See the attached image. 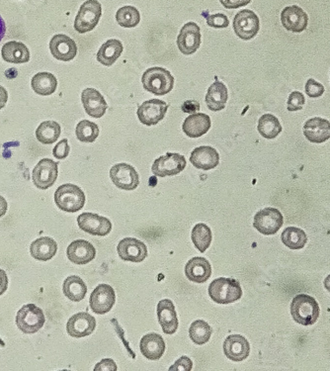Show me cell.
Listing matches in <instances>:
<instances>
[{
  "mask_svg": "<svg viewBox=\"0 0 330 371\" xmlns=\"http://www.w3.org/2000/svg\"><path fill=\"white\" fill-rule=\"evenodd\" d=\"M320 305L313 296L299 294L294 297L291 304V314L296 323L303 326H312L320 317Z\"/></svg>",
  "mask_w": 330,
  "mask_h": 371,
  "instance_id": "cell-1",
  "label": "cell"
},
{
  "mask_svg": "<svg viewBox=\"0 0 330 371\" xmlns=\"http://www.w3.org/2000/svg\"><path fill=\"white\" fill-rule=\"evenodd\" d=\"M209 295L218 304L235 303L242 297V286L236 279L220 277L210 285Z\"/></svg>",
  "mask_w": 330,
  "mask_h": 371,
  "instance_id": "cell-2",
  "label": "cell"
},
{
  "mask_svg": "<svg viewBox=\"0 0 330 371\" xmlns=\"http://www.w3.org/2000/svg\"><path fill=\"white\" fill-rule=\"evenodd\" d=\"M142 84L149 93L162 96L173 91L174 77L167 69L155 67L144 71L142 77Z\"/></svg>",
  "mask_w": 330,
  "mask_h": 371,
  "instance_id": "cell-3",
  "label": "cell"
},
{
  "mask_svg": "<svg viewBox=\"0 0 330 371\" xmlns=\"http://www.w3.org/2000/svg\"><path fill=\"white\" fill-rule=\"evenodd\" d=\"M86 194L77 185L66 183L55 192V205L68 213L79 212L86 205Z\"/></svg>",
  "mask_w": 330,
  "mask_h": 371,
  "instance_id": "cell-4",
  "label": "cell"
},
{
  "mask_svg": "<svg viewBox=\"0 0 330 371\" xmlns=\"http://www.w3.org/2000/svg\"><path fill=\"white\" fill-rule=\"evenodd\" d=\"M102 16V5L97 0H86L80 6L75 20V29L79 34L90 32L99 23Z\"/></svg>",
  "mask_w": 330,
  "mask_h": 371,
  "instance_id": "cell-5",
  "label": "cell"
},
{
  "mask_svg": "<svg viewBox=\"0 0 330 371\" xmlns=\"http://www.w3.org/2000/svg\"><path fill=\"white\" fill-rule=\"evenodd\" d=\"M46 323L43 310L35 304H27L18 311L16 325L24 334H35Z\"/></svg>",
  "mask_w": 330,
  "mask_h": 371,
  "instance_id": "cell-6",
  "label": "cell"
},
{
  "mask_svg": "<svg viewBox=\"0 0 330 371\" xmlns=\"http://www.w3.org/2000/svg\"><path fill=\"white\" fill-rule=\"evenodd\" d=\"M284 224V217L276 208L267 207L254 216L253 227L265 236L275 235Z\"/></svg>",
  "mask_w": 330,
  "mask_h": 371,
  "instance_id": "cell-7",
  "label": "cell"
},
{
  "mask_svg": "<svg viewBox=\"0 0 330 371\" xmlns=\"http://www.w3.org/2000/svg\"><path fill=\"white\" fill-rule=\"evenodd\" d=\"M233 30L236 36L244 41L253 39L260 30L259 18L249 9L240 11L233 19Z\"/></svg>",
  "mask_w": 330,
  "mask_h": 371,
  "instance_id": "cell-8",
  "label": "cell"
},
{
  "mask_svg": "<svg viewBox=\"0 0 330 371\" xmlns=\"http://www.w3.org/2000/svg\"><path fill=\"white\" fill-rule=\"evenodd\" d=\"M186 167V158L184 156L176 153H167L160 156L153 163L151 171L158 178L177 176Z\"/></svg>",
  "mask_w": 330,
  "mask_h": 371,
  "instance_id": "cell-9",
  "label": "cell"
},
{
  "mask_svg": "<svg viewBox=\"0 0 330 371\" xmlns=\"http://www.w3.org/2000/svg\"><path fill=\"white\" fill-rule=\"evenodd\" d=\"M58 173V163L51 158H43L33 169V182L39 189H50L57 182Z\"/></svg>",
  "mask_w": 330,
  "mask_h": 371,
  "instance_id": "cell-10",
  "label": "cell"
},
{
  "mask_svg": "<svg viewBox=\"0 0 330 371\" xmlns=\"http://www.w3.org/2000/svg\"><path fill=\"white\" fill-rule=\"evenodd\" d=\"M110 178L118 189L123 190H134L140 184L139 173L135 167L128 164H117L110 169Z\"/></svg>",
  "mask_w": 330,
  "mask_h": 371,
  "instance_id": "cell-11",
  "label": "cell"
},
{
  "mask_svg": "<svg viewBox=\"0 0 330 371\" xmlns=\"http://www.w3.org/2000/svg\"><path fill=\"white\" fill-rule=\"evenodd\" d=\"M80 230L92 236L105 237L112 231V223L106 217L94 213H82L77 218Z\"/></svg>",
  "mask_w": 330,
  "mask_h": 371,
  "instance_id": "cell-12",
  "label": "cell"
},
{
  "mask_svg": "<svg viewBox=\"0 0 330 371\" xmlns=\"http://www.w3.org/2000/svg\"><path fill=\"white\" fill-rule=\"evenodd\" d=\"M167 109H168V105L165 104L164 100H147L140 105L138 109V117L142 124L153 126L164 120Z\"/></svg>",
  "mask_w": 330,
  "mask_h": 371,
  "instance_id": "cell-13",
  "label": "cell"
},
{
  "mask_svg": "<svg viewBox=\"0 0 330 371\" xmlns=\"http://www.w3.org/2000/svg\"><path fill=\"white\" fill-rule=\"evenodd\" d=\"M201 45L200 27L195 22H188L182 27L177 37V46L183 55H193Z\"/></svg>",
  "mask_w": 330,
  "mask_h": 371,
  "instance_id": "cell-14",
  "label": "cell"
},
{
  "mask_svg": "<svg viewBox=\"0 0 330 371\" xmlns=\"http://www.w3.org/2000/svg\"><path fill=\"white\" fill-rule=\"evenodd\" d=\"M116 302V294L112 286L99 285L90 295V308L95 314L104 315L110 312Z\"/></svg>",
  "mask_w": 330,
  "mask_h": 371,
  "instance_id": "cell-15",
  "label": "cell"
},
{
  "mask_svg": "<svg viewBox=\"0 0 330 371\" xmlns=\"http://www.w3.org/2000/svg\"><path fill=\"white\" fill-rule=\"evenodd\" d=\"M120 259L131 263H142L148 256V248L142 241L135 238H125L118 243Z\"/></svg>",
  "mask_w": 330,
  "mask_h": 371,
  "instance_id": "cell-16",
  "label": "cell"
},
{
  "mask_svg": "<svg viewBox=\"0 0 330 371\" xmlns=\"http://www.w3.org/2000/svg\"><path fill=\"white\" fill-rule=\"evenodd\" d=\"M51 53L58 61L71 62L77 57V45L68 36L55 35L50 42Z\"/></svg>",
  "mask_w": 330,
  "mask_h": 371,
  "instance_id": "cell-17",
  "label": "cell"
},
{
  "mask_svg": "<svg viewBox=\"0 0 330 371\" xmlns=\"http://www.w3.org/2000/svg\"><path fill=\"white\" fill-rule=\"evenodd\" d=\"M282 25L288 31L302 33L307 29L309 16L300 6H287L281 12Z\"/></svg>",
  "mask_w": 330,
  "mask_h": 371,
  "instance_id": "cell-18",
  "label": "cell"
},
{
  "mask_svg": "<svg viewBox=\"0 0 330 371\" xmlns=\"http://www.w3.org/2000/svg\"><path fill=\"white\" fill-rule=\"evenodd\" d=\"M96 320L87 312H80L73 315L66 324L68 334L73 337H84L94 332Z\"/></svg>",
  "mask_w": 330,
  "mask_h": 371,
  "instance_id": "cell-19",
  "label": "cell"
},
{
  "mask_svg": "<svg viewBox=\"0 0 330 371\" xmlns=\"http://www.w3.org/2000/svg\"><path fill=\"white\" fill-rule=\"evenodd\" d=\"M224 352L231 361H244L251 354V345L242 335H231L224 343Z\"/></svg>",
  "mask_w": 330,
  "mask_h": 371,
  "instance_id": "cell-20",
  "label": "cell"
},
{
  "mask_svg": "<svg viewBox=\"0 0 330 371\" xmlns=\"http://www.w3.org/2000/svg\"><path fill=\"white\" fill-rule=\"evenodd\" d=\"M81 101L86 112L90 117L101 118L106 113L108 104L103 95L94 88H86L81 93Z\"/></svg>",
  "mask_w": 330,
  "mask_h": 371,
  "instance_id": "cell-21",
  "label": "cell"
},
{
  "mask_svg": "<svg viewBox=\"0 0 330 371\" xmlns=\"http://www.w3.org/2000/svg\"><path fill=\"white\" fill-rule=\"evenodd\" d=\"M190 163L196 169L210 171L220 164V155L213 147H198L191 153Z\"/></svg>",
  "mask_w": 330,
  "mask_h": 371,
  "instance_id": "cell-22",
  "label": "cell"
},
{
  "mask_svg": "<svg viewBox=\"0 0 330 371\" xmlns=\"http://www.w3.org/2000/svg\"><path fill=\"white\" fill-rule=\"evenodd\" d=\"M304 135L314 144H322L330 139V122L320 117L307 120L304 125Z\"/></svg>",
  "mask_w": 330,
  "mask_h": 371,
  "instance_id": "cell-23",
  "label": "cell"
},
{
  "mask_svg": "<svg viewBox=\"0 0 330 371\" xmlns=\"http://www.w3.org/2000/svg\"><path fill=\"white\" fill-rule=\"evenodd\" d=\"M157 318L162 331L166 335H173L177 331L179 322L173 301L164 299L157 304Z\"/></svg>",
  "mask_w": 330,
  "mask_h": 371,
  "instance_id": "cell-24",
  "label": "cell"
},
{
  "mask_svg": "<svg viewBox=\"0 0 330 371\" xmlns=\"http://www.w3.org/2000/svg\"><path fill=\"white\" fill-rule=\"evenodd\" d=\"M212 121L210 116L204 113H195L189 115L182 125L185 135L189 138H200L208 133L211 129Z\"/></svg>",
  "mask_w": 330,
  "mask_h": 371,
  "instance_id": "cell-25",
  "label": "cell"
},
{
  "mask_svg": "<svg viewBox=\"0 0 330 371\" xmlns=\"http://www.w3.org/2000/svg\"><path fill=\"white\" fill-rule=\"evenodd\" d=\"M66 254L71 263L75 265H86L95 259L96 250L92 243L86 240H77L68 246Z\"/></svg>",
  "mask_w": 330,
  "mask_h": 371,
  "instance_id": "cell-26",
  "label": "cell"
},
{
  "mask_svg": "<svg viewBox=\"0 0 330 371\" xmlns=\"http://www.w3.org/2000/svg\"><path fill=\"white\" fill-rule=\"evenodd\" d=\"M185 274L192 283H205L212 276V265L208 259L196 256L185 265Z\"/></svg>",
  "mask_w": 330,
  "mask_h": 371,
  "instance_id": "cell-27",
  "label": "cell"
},
{
  "mask_svg": "<svg viewBox=\"0 0 330 371\" xmlns=\"http://www.w3.org/2000/svg\"><path fill=\"white\" fill-rule=\"evenodd\" d=\"M165 348L164 337L157 333H151L140 339V352L149 361H158L164 355Z\"/></svg>",
  "mask_w": 330,
  "mask_h": 371,
  "instance_id": "cell-28",
  "label": "cell"
},
{
  "mask_svg": "<svg viewBox=\"0 0 330 371\" xmlns=\"http://www.w3.org/2000/svg\"><path fill=\"white\" fill-rule=\"evenodd\" d=\"M227 99H229V89L225 86L224 82H220L218 77H215V82L209 87L205 97L207 106L210 110L218 112L226 107Z\"/></svg>",
  "mask_w": 330,
  "mask_h": 371,
  "instance_id": "cell-29",
  "label": "cell"
},
{
  "mask_svg": "<svg viewBox=\"0 0 330 371\" xmlns=\"http://www.w3.org/2000/svg\"><path fill=\"white\" fill-rule=\"evenodd\" d=\"M2 59L11 64H26L30 61V51L21 42L11 41L1 49Z\"/></svg>",
  "mask_w": 330,
  "mask_h": 371,
  "instance_id": "cell-30",
  "label": "cell"
},
{
  "mask_svg": "<svg viewBox=\"0 0 330 371\" xmlns=\"http://www.w3.org/2000/svg\"><path fill=\"white\" fill-rule=\"evenodd\" d=\"M58 252V243L52 238L42 237L37 239L31 245V256L40 261H48L55 256Z\"/></svg>",
  "mask_w": 330,
  "mask_h": 371,
  "instance_id": "cell-31",
  "label": "cell"
},
{
  "mask_svg": "<svg viewBox=\"0 0 330 371\" xmlns=\"http://www.w3.org/2000/svg\"><path fill=\"white\" fill-rule=\"evenodd\" d=\"M124 47L121 41L117 39H110L105 42L97 53V61L105 67H111L115 64L122 55Z\"/></svg>",
  "mask_w": 330,
  "mask_h": 371,
  "instance_id": "cell-32",
  "label": "cell"
},
{
  "mask_svg": "<svg viewBox=\"0 0 330 371\" xmlns=\"http://www.w3.org/2000/svg\"><path fill=\"white\" fill-rule=\"evenodd\" d=\"M31 86L37 95H52L57 91V77L50 73H37L31 80Z\"/></svg>",
  "mask_w": 330,
  "mask_h": 371,
  "instance_id": "cell-33",
  "label": "cell"
},
{
  "mask_svg": "<svg viewBox=\"0 0 330 371\" xmlns=\"http://www.w3.org/2000/svg\"><path fill=\"white\" fill-rule=\"evenodd\" d=\"M64 294L73 302H79L86 298L87 287L84 281L77 276H71L64 280L62 285Z\"/></svg>",
  "mask_w": 330,
  "mask_h": 371,
  "instance_id": "cell-34",
  "label": "cell"
},
{
  "mask_svg": "<svg viewBox=\"0 0 330 371\" xmlns=\"http://www.w3.org/2000/svg\"><path fill=\"white\" fill-rule=\"evenodd\" d=\"M62 133V127L55 121H45L41 123L36 130V137L44 145H51L57 142Z\"/></svg>",
  "mask_w": 330,
  "mask_h": 371,
  "instance_id": "cell-35",
  "label": "cell"
},
{
  "mask_svg": "<svg viewBox=\"0 0 330 371\" xmlns=\"http://www.w3.org/2000/svg\"><path fill=\"white\" fill-rule=\"evenodd\" d=\"M281 240L289 249L301 250L307 245V236L300 228L288 227L281 235Z\"/></svg>",
  "mask_w": 330,
  "mask_h": 371,
  "instance_id": "cell-36",
  "label": "cell"
},
{
  "mask_svg": "<svg viewBox=\"0 0 330 371\" xmlns=\"http://www.w3.org/2000/svg\"><path fill=\"white\" fill-rule=\"evenodd\" d=\"M258 132L263 138L273 140L282 132V126L278 118L272 114H264L258 121Z\"/></svg>",
  "mask_w": 330,
  "mask_h": 371,
  "instance_id": "cell-37",
  "label": "cell"
},
{
  "mask_svg": "<svg viewBox=\"0 0 330 371\" xmlns=\"http://www.w3.org/2000/svg\"><path fill=\"white\" fill-rule=\"evenodd\" d=\"M192 242L200 252H205L209 249L213 241V234L206 224H197L192 230Z\"/></svg>",
  "mask_w": 330,
  "mask_h": 371,
  "instance_id": "cell-38",
  "label": "cell"
},
{
  "mask_svg": "<svg viewBox=\"0 0 330 371\" xmlns=\"http://www.w3.org/2000/svg\"><path fill=\"white\" fill-rule=\"evenodd\" d=\"M212 334H213V328L207 322L203 321V320H197V321L193 322L191 324L190 328H189V337L196 345L202 346L208 343Z\"/></svg>",
  "mask_w": 330,
  "mask_h": 371,
  "instance_id": "cell-39",
  "label": "cell"
},
{
  "mask_svg": "<svg viewBox=\"0 0 330 371\" xmlns=\"http://www.w3.org/2000/svg\"><path fill=\"white\" fill-rule=\"evenodd\" d=\"M116 20L123 28H134V27L139 25L140 14L137 8L127 5L117 11Z\"/></svg>",
  "mask_w": 330,
  "mask_h": 371,
  "instance_id": "cell-40",
  "label": "cell"
},
{
  "mask_svg": "<svg viewBox=\"0 0 330 371\" xmlns=\"http://www.w3.org/2000/svg\"><path fill=\"white\" fill-rule=\"evenodd\" d=\"M75 134L79 141L82 143H93L99 136V128L95 123L82 120L77 124Z\"/></svg>",
  "mask_w": 330,
  "mask_h": 371,
  "instance_id": "cell-41",
  "label": "cell"
},
{
  "mask_svg": "<svg viewBox=\"0 0 330 371\" xmlns=\"http://www.w3.org/2000/svg\"><path fill=\"white\" fill-rule=\"evenodd\" d=\"M202 15L206 18L207 24L210 27H213V28L224 29L229 25V18H227V15L223 14V13L210 15L208 12H203Z\"/></svg>",
  "mask_w": 330,
  "mask_h": 371,
  "instance_id": "cell-42",
  "label": "cell"
},
{
  "mask_svg": "<svg viewBox=\"0 0 330 371\" xmlns=\"http://www.w3.org/2000/svg\"><path fill=\"white\" fill-rule=\"evenodd\" d=\"M305 104V98L304 95L302 93H299V91H294L288 98V110L292 111V112L302 110Z\"/></svg>",
  "mask_w": 330,
  "mask_h": 371,
  "instance_id": "cell-43",
  "label": "cell"
},
{
  "mask_svg": "<svg viewBox=\"0 0 330 371\" xmlns=\"http://www.w3.org/2000/svg\"><path fill=\"white\" fill-rule=\"evenodd\" d=\"M325 86L314 78H309L305 84V93L312 98L320 97L325 93Z\"/></svg>",
  "mask_w": 330,
  "mask_h": 371,
  "instance_id": "cell-44",
  "label": "cell"
},
{
  "mask_svg": "<svg viewBox=\"0 0 330 371\" xmlns=\"http://www.w3.org/2000/svg\"><path fill=\"white\" fill-rule=\"evenodd\" d=\"M70 152L71 147L70 145H68V139H64L53 147V155L58 160H64L70 155Z\"/></svg>",
  "mask_w": 330,
  "mask_h": 371,
  "instance_id": "cell-45",
  "label": "cell"
},
{
  "mask_svg": "<svg viewBox=\"0 0 330 371\" xmlns=\"http://www.w3.org/2000/svg\"><path fill=\"white\" fill-rule=\"evenodd\" d=\"M193 368V363L188 357H181L175 361L173 366H170V371H191Z\"/></svg>",
  "mask_w": 330,
  "mask_h": 371,
  "instance_id": "cell-46",
  "label": "cell"
},
{
  "mask_svg": "<svg viewBox=\"0 0 330 371\" xmlns=\"http://www.w3.org/2000/svg\"><path fill=\"white\" fill-rule=\"evenodd\" d=\"M95 371H117L118 368L116 366L115 361L111 359H105L96 364L94 368Z\"/></svg>",
  "mask_w": 330,
  "mask_h": 371,
  "instance_id": "cell-47",
  "label": "cell"
},
{
  "mask_svg": "<svg viewBox=\"0 0 330 371\" xmlns=\"http://www.w3.org/2000/svg\"><path fill=\"white\" fill-rule=\"evenodd\" d=\"M222 5L227 9H236L249 5L251 0H220Z\"/></svg>",
  "mask_w": 330,
  "mask_h": 371,
  "instance_id": "cell-48",
  "label": "cell"
},
{
  "mask_svg": "<svg viewBox=\"0 0 330 371\" xmlns=\"http://www.w3.org/2000/svg\"><path fill=\"white\" fill-rule=\"evenodd\" d=\"M8 277L3 270H0V296L8 290Z\"/></svg>",
  "mask_w": 330,
  "mask_h": 371,
  "instance_id": "cell-49",
  "label": "cell"
},
{
  "mask_svg": "<svg viewBox=\"0 0 330 371\" xmlns=\"http://www.w3.org/2000/svg\"><path fill=\"white\" fill-rule=\"evenodd\" d=\"M8 93L3 86H0V110L8 104Z\"/></svg>",
  "mask_w": 330,
  "mask_h": 371,
  "instance_id": "cell-50",
  "label": "cell"
},
{
  "mask_svg": "<svg viewBox=\"0 0 330 371\" xmlns=\"http://www.w3.org/2000/svg\"><path fill=\"white\" fill-rule=\"evenodd\" d=\"M8 201L5 200V198L0 196V218H1L2 216L5 215L6 212H8Z\"/></svg>",
  "mask_w": 330,
  "mask_h": 371,
  "instance_id": "cell-51",
  "label": "cell"
},
{
  "mask_svg": "<svg viewBox=\"0 0 330 371\" xmlns=\"http://www.w3.org/2000/svg\"><path fill=\"white\" fill-rule=\"evenodd\" d=\"M5 33H6L5 22H4V20L2 19L1 16H0V42H1L2 39H3L4 36H5Z\"/></svg>",
  "mask_w": 330,
  "mask_h": 371,
  "instance_id": "cell-52",
  "label": "cell"
},
{
  "mask_svg": "<svg viewBox=\"0 0 330 371\" xmlns=\"http://www.w3.org/2000/svg\"><path fill=\"white\" fill-rule=\"evenodd\" d=\"M323 285H325V289L330 292V274L325 279V283Z\"/></svg>",
  "mask_w": 330,
  "mask_h": 371,
  "instance_id": "cell-53",
  "label": "cell"
}]
</instances>
